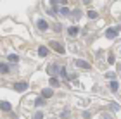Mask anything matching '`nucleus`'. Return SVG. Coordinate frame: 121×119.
<instances>
[{
    "mask_svg": "<svg viewBox=\"0 0 121 119\" xmlns=\"http://www.w3.org/2000/svg\"><path fill=\"white\" fill-rule=\"evenodd\" d=\"M60 117H62V119L69 117V111H62V112H60Z\"/></svg>",
    "mask_w": 121,
    "mask_h": 119,
    "instance_id": "obj_15",
    "label": "nucleus"
},
{
    "mask_svg": "<svg viewBox=\"0 0 121 119\" xmlns=\"http://www.w3.org/2000/svg\"><path fill=\"white\" fill-rule=\"evenodd\" d=\"M76 66L81 67V69H90V64L86 62V61H81V59H78V61H76Z\"/></svg>",
    "mask_w": 121,
    "mask_h": 119,
    "instance_id": "obj_3",
    "label": "nucleus"
},
{
    "mask_svg": "<svg viewBox=\"0 0 121 119\" xmlns=\"http://www.w3.org/2000/svg\"><path fill=\"white\" fill-rule=\"evenodd\" d=\"M50 85H52V86H57V85H59V81H57L56 78H50Z\"/></svg>",
    "mask_w": 121,
    "mask_h": 119,
    "instance_id": "obj_16",
    "label": "nucleus"
},
{
    "mask_svg": "<svg viewBox=\"0 0 121 119\" xmlns=\"http://www.w3.org/2000/svg\"><path fill=\"white\" fill-rule=\"evenodd\" d=\"M38 53H40V55H42V57H45V55H47V53H48V50H47V48H45V47H38Z\"/></svg>",
    "mask_w": 121,
    "mask_h": 119,
    "instance_id": "obj_11",
    "label": "nucleus"
},
{
    "mask_svg": "<svg viewBox=\"0 0 121 119\" xmlns=\"http://www.w3.org/2000/svg\"><path fill=\"white\" fill-rule=\"evenodd\" d=\"M0 109L2 111H10V104L9 102H0Z\"/></svg>",
    "mask_w": 121,
    "mask_h": 119,
    "instance_id": "obj_9",
    "label": "nucleus"
},
{
    "mask_svg": "<svg viewBox=\"0 0 121 119\" xmlns=\"http://www.w3.org/2000/svg\"><path fill=\"white\" fill-rule=\"evenodd\" d=\"M116 35H118V29H107V31H106V36H107V38H116Z\"/></svg>",
    "mask_w": 121,
    "mask_h": 119,
    "instance_id": "obj_4",
    "label": "nucleus"
},
{
    "mask_svg": "<svg viewBox=\"0 0 121 119\" xmlns=\"http://www.w3.org/2000/svg\"><path fill=\"white\" fill-rule=\"evenodd\" d=\"M50 47H52L56 52H59V53H64V52H66V50H64V47L60 45L59 41H50Z\"/></svg>",
    "mask_w": 121,
    "mask_h": 119,
    "instance_id": "obj_1",
    "label": "nucleus"
},
{
    "mask_svg": "<svg viewBox=\"0 0 121 119\" xmlns=\"http://www.w3.org/2000/svg\"><path fill=\"white\" fill-rule=\"evenodd\" d=\"M59 73H60V76H62V78L68 76V73H66V67H60V69H59Z\"/></svg>",
    "mask_w": 121,
    "mask_h": 119,
    "instance_id": "obj_14",
    "label": "nucleus"
},
{
    "mask_svg": "<svg viewBox=\"0 0 121 119\" xmlns=\"http://www.w3.org/2000/svg\"><path fill=\"white\" fill-rule=\"evenodd\" d=\"M10 71V67L7 66L5 62H0V73H9Z\"/></svg>",
    "mask_w": 121,
    "mask_h": 119,
    "instance_id": "obj_5",
    "label": "nucleus"
},
{
    "mask_svg": "<svg viewBox=\"0 0 121 119\" xmlns=\"http://www.w3.org/2000/svg\"><path fill=\"white\" fill-rule=\"evenodd\" d=\"M60 14H64V16H69V10H68V9H60Z\"/></svg>",
    "mask_w": 121,
    "mask_h": 119,
    "instance_id": "obj_20",
    "label": "nucleus"
},
{
    "mask_svg": "<svg viewBox=\"0 0 121 119\" xmlns=\"http://www.w3.org/2000/svg\"><path fill=\"white\" fill-rule=\"evenodd\" d=\"M68 33H69V36H76L78 35V28H76V26H71V28L68 29Z\"/></svg>",
    "mask_w": 121,
    "mask_h": 119,
    "instance_id": "obj_6",
    "label": "nucleus"
},
{
    "mask_svg": "<svg viewBox=\"0 0 121 119\" xmlns=\"http://www.w3.org/2000/svg\"><path fill=\"white\" fill-rule=\"evenodd\" d=\"M9 61H10V62H17V61H19V57H17V55H14V53H10V55H9Z\"/></svg>",
    "mask_w": 121,
    "mask_h": 119,
    "instance_id": "obj_13",
    "label": "nucleus"
},
{
    "mask_svg": "<svg viewBox=\"0 0 121 119\" xmlns=\"http://www.w3.org/2000/svg\"><path fill=\"white\" fill-rule=\"evenodd\" d=\"M42 95L45 97V98H50V97H52V88H45L42 91Z\"/></svg>",
    "mask_w": 121,
    "mask_h": 119,
    "instance_id": "obj_7",
    "label": "nucleus"
},
{
    "mask_svg": "<svg viewBox=\"0 0 121 119\" xmlns=\"http://www.w3.org/2000/svg\"><path fill=\"white\" fill-rule=\"evenodd\" d=\"M43 102H45L43 98H36V102H35V104H36V105H43Z\"/></svg>",
    "mask_w": 121,
    "mask_h": 119,
    "instance_id": "obj_19",
    "label": "nucleus"
},
{
    "mask_svg": "<svg viewBox=\"0 0 121 119\" xmlns=\"http://www.w3.org/2000/svg\"><path fill=\"white\" fill-rule=\"evenodd\" d=\"M88 17H92V19H93V17H97V12H93V10H90V12H88Z\"/></svg>",
    "mask_w": 121,
    "mask_h": 119,
    "instance_id": "obj_18",
    "label": "nucleus"
},
{
    "mask_svg": "<svg viewBox=\"0 0 121 119\" xmlns=\"http://www.w3.org/2000/svg\"><path fill=\"white\" fill-rule=\"evenodd\" d=\"M33 119H43V114H42V112H36V114H35V117H33Z\"/></svg>",
    "mask_w": 121,
    "mask_h": 119,
    "instance_id": "obj_17",
    "label": "nucleus"
},
{
    "mask_svg": "<svg viewBox=\"0 0 121 119\" xmlns=\"http://www.w3.org/2000/svg\"><path fill=\"white\" fill-rule=\"evenodd\" d=\"M54 31H60V26L59 24H54Z\"/></svg>",
    "mask_w": 121,
    "mask_h": 119,
    "instance_id": "obj_21",
    "label": "nucleus"
},
{
    "mask_svg": "<svg viewBox=\"0 0 121 119\" xmlns=\"http://www.w3.org/2000/svg\"><path fill=\"white\" fill-rule=\"evenodd\" d=\"M38 28H40L42 31H45V29L48 28V26H47V23H45L43 19H40V21H38Z\"/></svg>",
    "mask_w": 121,
    "mask_h": 119,
    "instance_id": "obj_8",
    "label": "nucleus"
},
{
    "mask_svg": "<svg viewBox=\"0 0 121 119\" xmlns=\"http://www.w3.org/2000/svg\"><path fill=\"white\" fill-rule=\"evenodd\" d=\"M26 88H28V83H26V81H21V83H16L14 85V90L16 91H24Z\"/></svg>",
    "mask_w": 121,
    "mask_h": 119,
    "instance_id": "obj_2",
    "label": "nucleus"
},
{
    "mask_svg": "<svg viewBox=\"0 0 121 119\" xmlns=\"http://www.w3.org/2000/svg\"><path fill=\"white\" fill-rule=\"evenodd\" d=\"M109 88H111L112 91H118V83L116 81H111V83H109Z\"/></svg>",
    "mask_w": 121,
    "mask_h": 119,
    "instance_id": "obj_12",
    "label": "nucleus"
},
{
    "mask_svg": "<svg viewBox=\"0 0 121 119\" xmlns=\"http://www.w3.org/2000/svg\"><path fill=\"white\" fill-rule=\"evenodd\" d=\"M59 71V67L56 66V64H50V66H48V73H50V74H56Z\"/></svg>",
    "mask_w": 121,
    "mask_h": 119,
    "instance_id": "obj_10",
    "label": "nucleus"
}]
</instances>
